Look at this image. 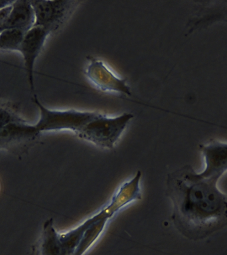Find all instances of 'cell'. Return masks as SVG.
Wrapping results in <instances>:
<instances>
[{
	"mask_svg": "<svg viewBox=\"0 0 227 255\" xmlns=\"http://www.w3.org/2000/svg\"><path fill=\"white\" fill-rule=\"evenodd\" d=\"M199 149L205 161L202 172L185 165L167 174L165 191L172 201L173 226L192 241L227 227V195L217 185L227 171V151L212 143L201 145Z\"/></svg>",
	"mask_w": 227,
	"mask_h": 255,
	"instance_id": "1",
	"label": "cell"
},
{
	"mask_svg": "<svg viewBox=\"0 0 227 255\" xmlns=\"http://www.w3.org/2000/svg\"><path fill=\"white\" fill-rule=\"evenodd\" d=\"M33 101L39 111V121L34 125L40 133L69 130L80 138L102 148L107 147L110 135L107 115L99 112L49 109L40 102L36 95Z\"/></svg>",
	"mask_w": 227,
	"mask_h": 255,
	"instance_id": "2",
	"label": "cell"
},
{
	"mask_svg": "<svg viewBox=\"0 0 227 255\" xmlns=\"http://www.w3.org/2000/svg\"><path fill=\"white\" fill-rule=\"evenodd\" d=\"M91 221V217L76 228L59 233L54 227L53 219H48L44 223L34 255H75Z\"/></svg>",
	"mask_w": 227,
	"mask_h": 255,
	"instance_id": "3",
	"label": "cell"
},
{
	"mask_svg": "<svg viewBox=\"0 0 227 255\" xmlns=\"http://www.w3.org/2000/svg\"><path fill=\"white\" fill-rule=\"evenodd\" d=\"M35 14V25L47 30L50 33L57 31L77 9L80 1L70 0H35L31 1Z\"/></svg>",
	"mask_w": 227,
	"mask_h": 255,
	"instance_id": "4",
	"label": "cell"
},
{
	"mask_svg": "<svg viewBox=\"0 0 227 255\" xmlns=\"http://www.w3.org/2000/svg\"><path fill=\"white\" fill-rule=\"evenodd\" d=\"M85 75L90 83L100 91L128 97L131 95L126 80L117 75L101 59L88 57Z\"/></svg>",
	"mask_w": 227,
	"mask_h": 255,
	"instance_id": "5",
	"label": "cell"
},
{
	"mask_svg": "<svg viewBox=\"0 0 227 255\" xmlns=\"http://www.w3.org/2000/svg\"><path fill=\"white\" fill-rule=\"evenodd\" d=\"M51 35L43 27L34 26L24 36L19 51L23 57L30 89L35 91L34 68L36 60L41 53L48 37Z\"/></svg>",
	"mask_w": 227,
	"mask_h": 255,
	"instance_id": "6",
	"label": "cell"
},
{
	"mask_svg": "<svg viewBox=\"0 0 227 255\" xmlns=\"http://www.w3.org/2000/svg\"><path fill=\"white\" fill-rule=\"evenodd\" d=\"M41 134L35 125L15 122L0 128V149H10L31 142Z\"/></svg>",
	"mask_w": 227,
	"mask_h": 255,
	"instance_id": "7",
	"label": "cell"
},
{
	"mask_svg": "<svg viewBox=\"0 0 227 255\" xmlns=\"http://www.w3.org/2000/svg\"><path fill=\"white\" fill-rule=\"evenodd\" d=\"M35 25V14L31 1L17 0L11 5V11L2 26L3 29H15L27 33Z\"/></svg>",
	"mask_w": 227,
	"mask_h": 255,
	"instance_id": "8",
	"label": "cell"
},
{
	"mask_svg": "<svg viewBox=\"0 0 227 255\" xmlns=\"http://www.w3.org/2000/svg\"><path fill=\"white\" fill-rule=\"evenodd\" d=\"M25 33L15 29L0 31V50L19 51Z\"/></svg>",
	"mask_w": 227,
	"mask_h": 255,
	"instance_id": "9",
	"label": "cell"
},
{
	"mask_svg": "<svg viewBox=\"0 0 227 255\" xmlns=\"http://www.w3.org/2000/svg\"><path fill=\"white\" fill-rule=\"evenodd\" d=\"M24 121L12 112L3 107H0V128L15 122Z\"/></svg>",
	"mask_w": 227,
	"mask_h": 255,
	"instance_id": "10",
	"label": "cell"
},
{
	"mask_svg": "<svg viewBox=\"0 0 227 255\" xmlns=\"http://www.w3.org/2000/svg\"><path fill=\"white\" fill-rule=\"evenodd\" d=\"M11 5H8L7 7L0 9V29H1L2 26L5 23L8 15H9V12L11 11Z\"/></svg>",
	"mask_w": 227,
	"mask_h": 255,
	"instance_id": "11",
	"label": "cell"
},
{
	"mask_svg": "<svg viewBox=\"0 0 227 255\" xmlns=\"http://www.w3.org/2000/svg\"><path fill=\"white\" fill-rule=\"evenodd\" d=\"M14 1H0V9L2 8L7 7L8 5H11Z\"/></svg>",
	"mask_w": 227,
	"mask_h": 255,
	"instance_id": "12",
	"label": "cell"
}]
</instances>
